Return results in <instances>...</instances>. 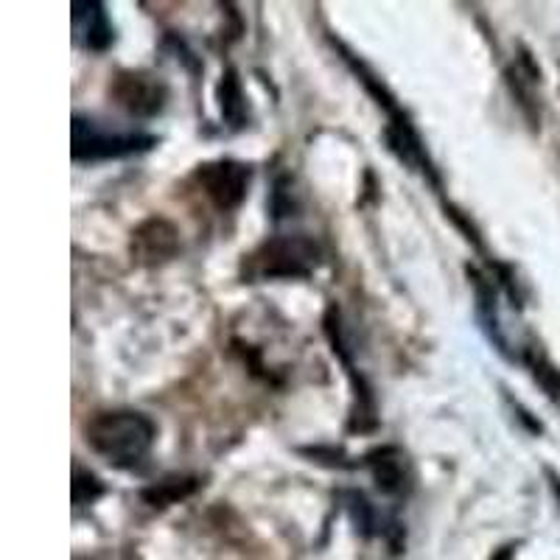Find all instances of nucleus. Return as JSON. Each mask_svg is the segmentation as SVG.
<instances>
[{
    "mask_svg": "<svg viewBox=\"0 0 560 560\" xmlns=\"http://www.w3.org/2000/svg\"><path fill=\"white\" fill-rule=\"evenodd\" d=\"M84 438L104 463L115 468H135L152 452L158 429L143 412L113 409V412H98L96 418H90Z\"/></svg>",
    "mask_w": 560,
    "mask_h": 560,
    "instance_id": "nucleus-1",
    "label": "nucleus"
},
{
    "mask_svg": "<svg viewBox=\"0 0 560 560\" xmlns=\"http://www.w3.org/2000/svg\"><path fill=\"white\" fill-rule=\"evenodd\" d=\"M319 244L308 236H275L267 238L244 261L249 280H300L319 267Z\"/></svg>",
    "mask_w": 560,
    "mask_h": 560,
    "instance_id": "nucleus-2",
    "label": "nucleus"
},
{
    "mask_svg": "<svg viewBox=\"0 0 560 560\" xmlns=\"http://www.w3.org/2000/svg\"><path fill=\"white\" fill-rule=\"evenodd\" d=\"M73 160H84V163H93V160H109V158H127L135 152H147L154 147L152 135L143 132H121V129L107 127L104 121L96 118H84L77 115L73 118Z\"/></svg>",
    "mask_w": 560,
    "mask_h": 560,
    "instance_id": "nucleus-3",
    "label": "nucleus"
},
{
    "mask_svg": "<svg viewBox=\"0 0 560 560\" xmlns=\"http://www.w3.org/2000/svg\"><path fill=\"white\" fill-rule=\"evenodd\" d=\"M109 96L135 118H152L166 107L168 90L149 70H121L109 84Z\"/></svg>",
    "mask_w": 560,
    "mask_h": 560,
    "instance_id": "nucleus-4",
    "label": "nucleus"
},
{
    "mask_svg": "<svg viewBox=\"0 0 560 560\" xmlns=\"http://www.w3.org/2000/svg\"><path fill=\"white\" fill-rule=\"evenodd\" d=\"M249 177H253L249 168L244 163H236V160H213V163L199 166L197 174H194L205 197L222 213L236 210L247 199Z\"/></svg>",
    "mask_w": 560,
    "mask_h": 560,
    "instance_id": "nucleus-5",
    "label": "nucleus"
},
{
    "mask_svg": "<svg viewBox=\"0 0 560 560\" xmlns=\"http://www.w3.org/2000/svg\"><path fill=\"white\" fill-rule=\"evenodd\" d=\"M179 247V236L174 224L163 222V219H152V222L140 224L135 230L132 253L140 264H160L172 258Z\"/></svg>",
    "mask_w": 560,
    "mask_h": 560,
    "instance_id": "nucleus-6",
    "label": "nucleus"
},
{
    "mask_svg": "<svg viewBox=\"0 0 560 560\" xmlns=\"http://www.w3.org/2000/svg\"><path fill=\"white\" fill-rule=\"evenodd\" d=\"M70 20H73V37L88 51H104L113 43V26L102 3H73Z\"/></svg>",
    "mask_w": 560,
    "mask_h": 560,
    "instance_id": "nucleus-7",
    "label": "nucleus"
},
{
    "mask_svg": "<svg viewBox=\"0 0 560 560\" xmlns=\"http://www.w3.org/2000/svg\"><path fill=\"white\" fill-rule=\"evenodd\" d=\"M370 474H373V482L382 493L387 497H404L409 490V465L398 448L387 446L378 448L368 457Z\"/></svg>",
    "mask_w": 560,
    "mask_h": 560,
    "instance_id": "nucleus-8",
    "label": "nucleus"
},
{
    "mask_svg": "<svg viewBox=\"0 0 560 560\" xmlns=\"http://www.w3.org/2000/svg\"><path fill=\"white\" fill-rule=\"evenodd\" d=\"M219 107H222V118L230 127H244V121H247V98H244V90L233 70H228L222 82H219Z\"/></svg>",
    "mask_w": 560,
    "mask_h": 560,
    "instance_id": "nucleus-9",
    "label": "nucleus"
},
{
    "mask_svg": "<svg viewBox=\"0 0 560 560\" xmlns=\"http://www.w3.org/2000/svg\"><path fill=\"white\" fill-rule=\"evenodd\" d=\"M194 490H197V479L172 477L158 482L154 488L143 490V499H147L149 504H154V508H166V504L179 502V499H185L188 493H194Z\"/></svg>",
    "mask_w": 560,
    "mask_h": 560,
    "instance_id": "nucleus-10",
    "label": "nucleus"
},
{
    "mask_svg": "<svg viewBox=\"0 0 560 560\" xmlns=\"http://www.w3.org/2000/svg\"><path fill=\"white\" fill-rule=\"evenodd\" d=\"M104 493V485L98 482L96 474L84 471L82 465H73V504L84 508V504H93Z\"/></svg>",
    "mask_w": 560,
    "mask_h": 560,
    "instance_id": "nucleus-11",
    "label": "nucleus"
}]
</instances>
